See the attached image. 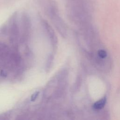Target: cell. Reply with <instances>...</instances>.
Returning <instances> with one entry per match:
<instances>
[{
  "instance_id": "6da1fadb",
  "label": "cell",
  "mask_w": 120,
  "mask_h": 120,
  "mask_svg": "<svg viewBox=\"0 0 120 120\" xmlns=\"http://www.w3.org/2000/svg\"><path fill=\"white\" fill-rule=\"evenodd\" d=\"M106 103V98H103L100 99L99 100L97 101L94 105H93V108L95 110H100L103 108Z\"/></svg>"
},
{
  "instance_id": "7a4b0ae2",
  "label": "cell",
  "mask_w": 120,
  "mask_h": 120,
  "mask_svg": "<svg viewBox=\"0 0 120 120\" xmlns=\"http://www.w3.org/2000/svg\"><path fill=\"white\" fill-rule=\"evenodd\" d=\"M98 56L101 58H105L107 56L106 52L103 50H100L98 52Z\"/></svg>"
}]
</instances>
